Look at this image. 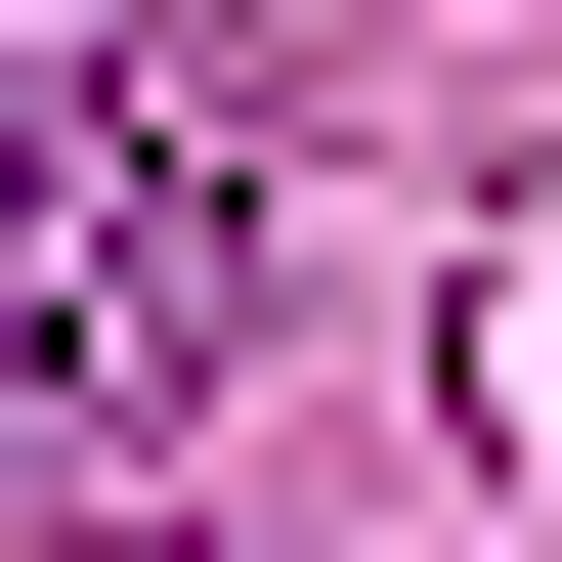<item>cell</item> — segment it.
I'll return each mask as SVG.
<instances>
[{
  "label": "cell",
  "mask_w": 562,
  "mask_h": 562,
  "mask_svg": "<svg viewBox=\"0 0 562 562\" xmlns=\"http://www.w3.org/2000/svg\"><path fill=\"white\" fill-rule=\"evenodd\" d=\"M216 260H260V216H216V131H131V87H87V131H0V432L216 390Z\"/></svg>",
  "instance_id": "1"
}]
</instances>
